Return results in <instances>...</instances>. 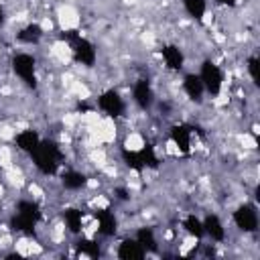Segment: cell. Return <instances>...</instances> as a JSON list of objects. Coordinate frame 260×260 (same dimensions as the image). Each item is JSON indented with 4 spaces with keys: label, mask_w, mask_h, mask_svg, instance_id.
<instances>
[{
    "label": "cell",
    "mask_w": 260,
    "mask_h": 260,
    "mask_svg": "<svg viewBox=\"0 0 260 260\" xmlns=\"http://www.w3.org/2000/svg\"><path fill=\"white\" fill-rule=\"evenodd\" d=\"M30 158H32L35 167L39 169V173H43V175H53V173L59 169L61 160H63V152H61V148H59L57 142H53V140H43V138H41V142L37 144V148L30 152Z\"/></svg>",
    "instance_id": "obj_1"
},
{
    "label": "cell",
    "mask_w": 260,
    "mask_h": 260,
    "mask_svg": "<svg viewBox=\"0 0 260 260\" xmlns=\"http://www.w3.org/2000/svg\"><path fill=\"white\" fill-rule=\"evenodd\" d=\"M63 41L69 45V49H71V53H73V59H75L79 65H83V67H93V65H95V61H98V51H95V45H93L89 39L77 35L75 30H65Z\"/></svg>",
    "instance_id": "obj_2"
},
{
    "label": "cell",
    "mask_w": 260,
    "mask_h": 260,
    "mask_svg": "<svg viewBox=\"0 0 260 260\" xmlns=\"http://www.w3.org/2000/svg\"><path fill=\"white\" fill-rule=\"evenodd\" d=\"M41 219V207L30 201V199H22L18 201L16 205V213L12 217V228L16 232H24V234H32L35 232V225L39 223Z\"/></svg>",
    "instance_id": "obj_3"
},
{
    "label": "cell",
    "mask_w": 260,
    "mask_h": 260,
    "mask_svg": "<svg viewBox=\"0 0 260 260\" xmlns=\"http://www.w3.org/2000/svg\"><path fill=\"white\" fill-rule=\"evenodd\" d=\"M10 67L28 89H37V59L30 53H14L10 59Z\"/></svg>",
    "instance_id": "obj_4"
},
{
    "label": "cell",
    "mask_w": 260,
    "mask_h": 260,
    "mask_svg": "<svg viewBox=\"0 0 260 260\" xmlns=\"http://www.w3.org/2000/svg\"><path fill=\"white\" fill-rule=\"evenodd\" d=\"M199 79L205 87V93H209L211 98L219 95L221 93V87H223V71L219 69V65H215L213 61L205 59L199 67Z\"/></svg>",
    "instance_id": "obj_5"
},
{
    "label": "cell",
    "mask_w": 260,
    "mask_h": 260,
    "mask_svg": "<svg viewBox=\"0 0 260 260\" xmlns=\"http://www.w3.org/2000/svg\"><path fill=\"white\" fill-rule=\"evenodd\" d=\"M122 156H124V162H126L130 169H136V171H142V169H146V167H156V162H158L150 146H142V148H124Z\"/></svg>",
    "instance_id": "obj_6"
},
{
    "label": "cell",
    "mask_w": 260,
    "mask_h": 260,
    "mask_svg": "<svg viewBox=\"0 0 260 260\" xmlns=\"http://www.w3.org/2000/svg\"><path fill=\"white\" fill-rule=\"evenodd\" d=\"M234 223H236V228L240 232L254 234L258 230V223H260L256 207L252 203H242L240 207H236V211H234Z\"/></svg>",
    "instance_id": "obj_7"
},
{
    "label": "cell",
    "mask_w": 260,
    "mask_h": 260,
    "mask_svg": "<svg viewBox=\"0 0 260 260\" xmlns=\"http://www.w3.org/2000/svg\"><path fill=\"white\" fill-rule=\"evenodd\" d=\"M98 106H100V110H102L106 116H110V118H118V116H122L124 110H126L124 98H122L116 89H106V91L98 98Z\"/></svg>",
    "instance_id": "obj_8"
},
{
    "label": "cell",
    "mask_w": 260,
    "mask_h": 260,
    "mask_svg": "<svg viewBox=\"0 0 260 260\" xmlns=\"http://www.w3.org/2000/svg\"><path fill=\"white\" fill-rule=\"evenodd\" d=\"M132 100L140 110H150L154 106V89L148 79H138L132 87Z\"/></svg>",
    "instance_id": "obj_9"
},
{
    "label": "cell",
    "mask_w": 260,
    "mask_h": 260,
    "mask_svg": "<svg viewBox=\"0 0 260 260\" xmlns=\"http://www.w3.org/2000/svg\"><path fill=\"white\" fill-rule=\"evenodd\" d=\"M191 134H193V128L187 124H175L171 128V140L179 152L187 154L191 150Z\"/></svg>",
    "instance_id": "obj_10"
},
{
    "label": "cell",
    "mask_w": 260,
    "mask_h": 260,
    "mask_svg": "<svg viewBox=\"0 0 260 260\" xmlns=\"http://www.w3.org/2000/svg\"><path fill=\"white\" fill-rule=\"evenodd\" d=\"M183 91H185V95L191 102H195V104H201L203 102L205 87H203V83H201V79H199L197 73H187L183 77Z\"/></svg>",
    "instance_id": "obj_11"
},
{
    "label": "cell",
    "mask_w": 260,
    "mask_h": 260,
    "mask_svg": "<svg viewBox=\"0 0 260 260\" xmlns=\"http://www.w3.org/2000/svg\"><path fill=\"white\" fill-rule=\"evenodd\" d=\"M144 256H146V250L142 248V244L136 238H126L118 246V258H122V260H140Z\"/></svg>",
    "instance_id": "obj_12"
},
{
    "label": "cell",
    "mask_w": 260,
    "mask_h": 260,
    "mask_svg": "<svg viewBox=\"0 0 260 260\" xmlns=\"http://www.w3.org/2000/svg\"><path fill=\"white\" fill-rule=\"evenodd\" d=\"M160 55H162V61H165V65H167L169 69H173V71H181V69H183V65H185V55H183V51H181L177 45H165V47L160 49Z\"/></svg>",
    "instance_id": "obj_13"
},
{
    "label": "cell",
    "mask_w": 260,
    "mask_h": 260,
    "mask_svg": "<svg viewBox=\"0 0 260 260\" xmlns=\"http://www.w3.org/2000/svg\"><path fill=\"white\" fill-rule=\"evenodd\" d=\"M201 221H203V234L205 236H209L213 242H223L225 240V228H223V223L217 215L209 213Z\"/></svg>",
    "instance_id": "obj_14"
},
{
    "label": "cell",
    "mask_w": 260,
    "mask_h": 260,
    "mask_svg": "<svg viewBox=\"0 0 260 260\" xmlns=\"http://www.w3.org/2000/svg\"><path fill=\"white\" fill-rule=\"evenodd\" d=\"M43 35H45V30H43L41 24L28 22L26 26H22V28L16 32V41L22 43V45H39L41 39H43Z\"/></svg>",
    "instance_id": "obj_15"
},
{
    "label": "cell",
    "mask_w": 260,
    "mask_h": 260,
    "mask_svg": "<svg viewBox=\"0 0 260 260\" xmlns=\"http://www.w3.org/2000/svg\"><path fill=\"white\" fill-rule=\"evenodd\" d=\"M39 142H41V136H39L37 130H20V132L14 136L16 148L22 150V152H26V154H30V152L37 148Z\"/></svg>",
    "instance_id": "obj_16"
},
{
    "label": "cell",
    "mask_w": 260,
    "mask_h": 260,
    "mask_svg": "<svg viewBox=\"0 0 260 260\" xmlns=\"http://www.w3.org/2000/svg\"><path fill=\"white\" fill-rule=\"evenodd\" d=\"M61 185L67 189V191H79L87 185V177L81 173V171H75V169H69L61 175Z\"/></svg>",
    "instance_id": "obj_17"
},
{
    "label": "cell",
    "mask_w": 260,
    "mask_h": 260,
    "mask_svg": "<svg viewBox=\"0 0 260 260\" xmlns=\"http://www.w3.org/2000/svg\"><path fill=\"white\" fill-rule=\"evenodd\" d=\"M95 217H98V232H100L102 236H114L116 225H118L114 213L108 211V209H98V211H95Z\"/></svg>",
    "instance_id": "obj_18"
},
{
    "label": "cell",
    "mask_w": 260,
    "mask_h": 260,
    "mask_svg": "<svg viewBox=\"0 0 260 260\" xmlns=\"http://www.w3.org/2000/svg\"><path fill=\"white\" fill-rule=\"evenodd\" d=\"M181 2H183L185 12H187L193 20L201 22V20L205 18V14H207V0H181Z\"/></svg>",
    "instance_id": "obj_19"
},
{
    "label": "cell",
    "mask_w": 260,
    "mask_h": 260,
    "mask_svg": "<svg viewBox=\"0 0 260 260\" xmlns=\"http://www.w3.org/2000/svg\"><path fill=\"white\" fill-rule=\"evenodd\" d=\"M136 240L142 244V248L146 250V252H154L158 246H156V236H154V232H152V228H140L138 232H136Z\"/></svg>",
    "instance_id": "obj_20"
},
{
    "label": "cell",
    "mask_w": 260,
    "mask_h": 260,
    "mask_svg": "<svg viewBox=\"0 0 260 260\" xmlns=\"http://www.w3.org/2000/svg\"><path fill=\"white\" fill-rule=\"evenodd\" d=\"M183 228H185V232L189 234V236H193V238H201V236H205L203 234V221L197 217V215H187L185 219H183Z\"/></svg>",
    "instance_id": "obj_21"
},
{
    "label": "cell",
    "mask_w": 260,
    "mask_h": 260,
    "mask_svg": "<svg viewBox=\"0 0 260 260\" xmlns=\"http://www.w3.org/2000/svg\"><path fill=\"white\" fill-rule=\"evenodd\" d=\"M63 219H65V225L69 228V232L77 234L81 230V211L75 209V207H69L63 211Z\"/></svg>",
    "instance_id": "obj_22"
},
{
    "label": "cell",
    "mask_w": 260,
    "mask_h": 260,
    "mask_svg": "<svg viewBox=\"0 0 260 260\" xmlns=\"http://www.w3.org/2000/svg\"><path fill=\"white\" fill-rule=\"evenodd\" d=\"M258 67H260V61H258V57H256V55H252V57L248 59V63H246V69H248V75H250V79H252V83H254V85H260Z\"/></svg>",
    "instance_id": "obj_23"
},
{
    "label": "cell",
    "mask_w": 260,
    "mask_h": 260,
    "mask_svg": "<svg viewBox=\"0 0 260 260\" xmlns=\"http://www.w3.org/2000/svg\"><path fill=\"white\" fill-rule=\"evenodd\" d=\"M79 254H83V256H91V258H95L98 254H100V248H98V244H93V242H79Z\"/></svg>",
    "instance_id": "obj_24"
},
{
    "label": "cell",
    "mask_w": 260,
    "mask_h": 260,
    "mask_svg": "<svg viewBox=\"0 0 260 260\" xmlns=\"http://www.w3.org/2000/svg\"><path fill=\"white\" fill-rule=\"evenodd\" d=\"M215 2H217V4H221V6H230V8H232V6H236V2H238V0H215Z\"/></svg>",
    "instance_id": "obj_25"
},
{
    "label": "cell",
    "mask_w": 260,
    "mask_h": 260,
    "mask_svg": "<svg viewBox=\"0 0 260 260\" xmlns=\"http://www.w3.org/2000/svg\"><path fill=\"white\" fill-rule=\"evenodd\" d=\"M4 20H6V12H4V6L0 4V26H4Z\"/></svg>",
    "instance_id": "obj_26"
},
{
    "label": "cell",
    "mask_w": 260,
    "mask_h": 260,
    "mask_svg": "<svg viewBox=\"0 0 260 260\" xmlns=\"http://www.w3.org/2000/svg\"><path fill=\"white\" fill-rule=\"evenodd\" d=\"M116 193H118V197H120V199H128V195H126V191H124V189H116Z\"/></svg>",
    "instance_id": "obj_27"
}]
</instances>
